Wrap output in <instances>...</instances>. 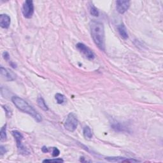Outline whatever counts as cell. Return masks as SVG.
<instances>
[{
	"label": "cell",
	"mask_w": 163,
	"mask_h": 163,
	"mask_svg": "<svg viewBox=\"0 0 163 163\" xmlns=\"http://www.w3.org/2000/svg\"><path fill=\"white\" fill-rule=\"evenodd\" d=\"M90 29L94 43L99 49L104 51L105 50V39L103 24L96 20H92L90 23Z\"/></svg>",
	"instance_id": "obj_1"
},
{
	"label": "cell",
	"mask_w": 163,
	"mask_h": 163,
	"mask_svg": "<svg viewBox=\"0 0 163 163\" xmlns=\"http://www.w3.org/2000/svg\"><path fill=\"white\" fill-rule=\"evenodd\" d=\"M11 101L19 110L31 115L37 122H40L42 120L41 115L25 100L18 96H13L11 97Z\"/></svg>",
	"instance_id": "obj_2"
},
{
	"label": "cell",
	"mask_w": 163,
	"mask_h": 163,
	"mask_svg": "<svg viewBox=\"0 0 163 163\" xmlns=\"http://www.w3.org/2000/svg\"><path fill=\"white\" fill-rule=\"evenodd\" d=\"M78 126V119L76 115L73 113H70L64 122V128L68 131H75Z\"/></svg>",
	"instance_id": "obj_3"
},
{
	"label": "cell",
	"mask_w": 163,
	"mask_h": 163,
	"mask_svg": "<svg viewBox=\"0 0 163 163\" xmlns=\"http://www.w3.org/2000/svg\"><path fill=\"white\" fill-rule=\"evenodd\" d=\"M11 134H12L15 140H16L17 147L19 153L23 154V155H28V154H29V152L28 151L27 149L24 146V145L22 143L23 136L21 133L19 132L18 131H13L11 132Z\"/></svg>",
	"instance_id": "obj_4"
},
{
	"label": "cell",
	"mask_w": 163,
	"mask_h": 163,
	"mask_svg": "<svg viewBox=\"0 0 163 163\" xmlns=\"http://www.w3.org/2000/svg\"><path fill=\"white\" fill-rule=\"evenodd\" d=\"M76 47L85 58L89 59V60H93L95 57V55H94L93 50L89 48L85 44L78 43L76 44Z\"/></svg>",
	"instance_id": "obj_5"
},
{
	"label": "cell",
	"mask_w": 163,
	"mask_h": 163,
	"mask_svg": "<svg viewBox=\"0 0 163 163\" xmlns=\"http://www.w3.org/2000/svg\"><path fill=\"white\" fill-rule=\"evenodd\" d=\"M22 14L26 19H30L34 14L33 2L31 0H27L24 3L22 6Z\"/></svg>",
	"instance_id": "obj_6"
},
{
	"label": "cell",
	"mask_w": 163,
	"mask_h": 163,
	"mask_svg": "<svg viewBox=\"0 0 163 163\" xmlns=\"http://www.w3.org/2000/svg\"><path fill=\"white\" fill-rule=\"evenodd\" d=\"M117 10L119 14H123L129 9L130 6V2L129 1H116Z\"/></svg>",
	"instance_id": "obj_7"
},
{
	"label": "cell",
	"mask_w": 163,
	"mask_h": 163,
	"mask_svg": "<svg viewBox=\"0 0 163 163\" xmlns=\"http://www.w3.org/2000/svg\"><path fill=\"white\" fill-rule=\"evenodd\" d=\"M1 75L5 78L6 80L8 81H13L16 78V75L12 71H11L7 68L3 67H1Z\"/></svg>",
	"instance_id": "obj_8"
},
{
	"label": "cell",
	"mask_w": 163,
	"mask_h": 163,
	"mask_svg": "<svg viewBox=\"0 0 163 163\" xmlns=\"http://www.w3.org/2000/svg\"><path fill=\"white\" fill-rule=\"evenodd\" d=\"M10 17L6 14L0 16V26L2 28L8 29L10 25Z\"/></svg>",
	"instance_id": "obj_9"
},
{
	"label": "cell",
	"mask_w": 163,
	"mask_h": 163,
	"mask_svg": "<svg viewBox=\"0 0 163 163\" xmlns=\"http://www.w3.org/2000/svg\"><path fill=\"white\" fill-rule=\"evenodd\" d=\"M117 29L118 33H119L120 36L122 37V38H123V39H127L128 38V34L127 32L126 28L123 24H121L118 26Z\"/></svg>",
	"instance_id": "obj_10"
},
{
	"label": "cell",
	"mask_w": 163,
	"mask_h": 163,
	"mask_svg": "<svg viewBox=\"0 0 163 163\" xmlns=\"http://www.w3.org/2000/svg\"><path fill=\"white\" fill-rule=\"evenodd\" d=\"M37 103H38V105L43 110L47 111L49 110L48 106L47 105L45 100L43 99V98L41 96H38V97Z\"/></svg>",
	"instance_id": "obj_11"
},
{
	"label": "cell",
	"mask_w": 163,
	"mask_h": 163,
	"mask_svg": "<svg viewBox=\"0 0 163 163\" xmlns=\"http://www.w3.org/2000/svg\"><path fill=\"white\" fill-rule=\"evenodd\" d=\"M83 134H84V137L87 139H91L93 138V133H92L91 129L89 127L85 126L84 129H83Z\"/></svg>",
	"instance_id": "obj_12"
},
{
	"label": "cell",
	"mask_w": 163,
	"mask_h": 163,
	"mask_svg": "<svg viewBox=\"0 0 163 163\" xmlns=\"http://www.w3.org/2000/svg\"><path fill=\"white\" fill-rule=\"evenodd\" d=\"M126 158H121V157H108L106 158V159L110 162H122L125 161Z\"/></svg>",
	"instance_id": "obj_13"
},
{
	"label": "cell",
	"mask_w": 163,
	"mask_h": 163,
	"mask_svg": "<svg viewBox=\"0 0 163 163\" xmlns=\"http://www.w3.org/2000/svg\"><path fill=\"white\" fill-rule=\"evenodd\" d=\"M55 98L58 104H63V103H64L65 101L64 96L60 93L56 94L55 96Z\"/></svg>",
	"instance_id": "obj_14"
},
{
	"label": "cell",
	"mask_w": 163,
	"mask_h": 163,
	"mask_svg": "<svg viewBox=\"0 0 163 163\" xmlns=\"http://www.w3.org/2000/svg\"><path fill=\"white\" fill-rule=\"evenodd\" d=\"M7 124H5L1 129V140H5L7 139Z\"/></svg>",
	"instance_id": "obj_15"
},
{
	"label": "cell",
	"mask_w": 163,
	"mask_h": 163,
	"mask_svg": "<svg viewBox=\"0 0 163 163\" xmlns=\"http://www.w3.org/2000/svg\"><path fill=\"white\" fill-rule=\"evenodd\" d=\"M90 13L92 15V16H93L94 17H97L99 16V11L97 9V8L94 7L93 5H91V7H90Z\"/></svg>",
	"instance_id": "obj_16"
},
{
	"label": "cell",
	"mask_w": 163,
	"mask_h": 163,
	"mask_svg": "<svg viewBox=\"0 0 163 163\" xmlns=\"http://www.w3.org/2000/svg\"><path fill=\"white\" fill-rule=\"evenodd\" d=\"M64 161L62 159L60 158H55L53 159H45L43 160V162H57V163H60V162H63Z\"/></svg>",
	"instance_id": "obj_17"
},
{
	"label": "cell",
	"mask_w": 163,
	"mask_h": 163,
	"mask_svg": "<svg viewBox=\"0 0 163 163\" xmlns=\"http://www.w3.org/2000/svg\"><path fill=\"white\" fill-rule=\"evenodd\" d=\"M52 156L53 157H57L59 154H60V151L59 150V149L57 148H55V147H53L52 148Z\"/></svg>",
	"instance_id": "obj_18"
},
{
	"label": "cell",
	"mask_w": 163,
	"mask_h": 163,
	"mask_svg": "<svg viewBox=\"0 0 163 163\" xmlns=\"http://www.w3.org/2000/svg\"><path fill=\"white\" fill-rule=\"evenodd\" d=\"M7 152V150L5 149V147L3 146V145H1V147H0V154H1V156H3Z\"/></svg>",
	"instance_id": "obj_19"
},
{
	"label": "cell",
	"mask_w": 163,
	"mask_h": 163,
	"mask_svg": "<svg viewBox=\"0 0 163 163\" xmlns=\"http://www.w3.org/2000/svg\"><path fill=\"white\" fill-rule=\"evenodd\" d=\"M3 58L5 59V60L8 61V59H9V54H8V53L7 52H3Z\"/></svg>",
	"instance_id": "obj_20"
},
{
	"label": "cell",
	"mask_w": 163,
	"mask_h": 163,
	"mask_svg": "<svg viewBox=\"0 0 163 163\" xmlns=\"http://www.w3.org/2000/svg\"><path fill=\"white\" fill-rule=\"evenodd\" d=\"M41 150H42V152H44V153H47V152H49L48 148L45 147V146H43L42 148H41Z\"/></svg>",
	"instance_id": "obj_21"
}]
</instances>
